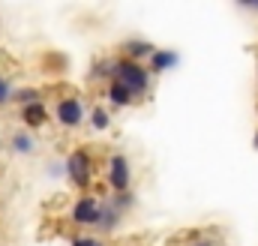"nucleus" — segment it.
Returning a JSON list of instances; mask_svg holds the SVG:
<instances>
[{"mask_svg":"<svg viewBox=\"0 0 258 246\" xmlns=\"http://www.w3.org/2000/svg\"><path fill=\"white\" fill-rule=\"evenodd\" d=\"M12 102H15L18 108H24V105H33V102H45V93H42L39 87H15Z\"/></svg>","mask_w":258,"mask_h":246,"instance_id":"obj_14","label":"nucleus"},{"mask_svg":"<svg viewBox=\"0 0 258 246\" xmlns=\"http://www.w3.org/2000/svg\"><path fill=\"white\" fill-rule=\"evenodd\" d=\"M192 246H213V240H195Z\"/></svg>","mask_w":258,"mask_h":246,"instance_id":"obj_18","label":"nucleus"},{"mask_svg":"<svg viewBox=\"0 0 258 246\" xmlns=\"http://www.w3.org/2000/svg\"><path fill=\"white\" fill-rule=\"evenodd\" d=\"M9 150L18 153V156H30V153H36V138H33V132H27V129H15V132L9 135Z\"/></svg>","mask_w":258,"mask_h":246,"instance_id":"obj_10","label":"nucleus"},{"mask_svg":"<svg viewBox=\"0 0 258 246\" xmlns=\"http://www.w3.org/2000/svg\"><path fill=\"white\" fill-rule=\"evenodd\" d=\"M87 123H90L93 132H108L111 129V111L105 105H93L90 114H87Z\"/></svg>","mask_w":258,"mask_h":246,"instance_id":"obj_13","label":"nucleus"},{"mask_svg":"<svg viewBox=\"0 0 258 246\" xmlns=\"http://www.w3.org/2000/svg\"><path fill=\"white\" fill-rule=\"evenodd\" d=\"M153 51H156V45L150 42V39H141V36H135V39H126L123 45H120V57H126V60H135V63H147L153 57Z\"/></svg>","mask_w":258,"mask_h":246,"instance_id":"obj_7","label":"nucleus"},{"mask_svg":"<svg viewBox=\"0 0 258 246\" xmlns=\"http://www.w3.org/2000/svg\"><path fill=\"white\" fill-rule=\"evenodd\" d=\"M0 147H3V141H0Z\"/></svg>","mask_w":258,"mask_h":246,"instance_id":"obj_20","label":"nucleus"},{"mask_svg":"<svg viewBox=\"0 0 258 246\" xmlns=\"http://www.w3.org/2000/svg\"><path fill=\"white\" fill-rule=\"evenodd\" d=\"M120 222H123V213H120L108 198H102V216H99V225H96L99 237H102V234H114V231L120 228Z\"/></svg>","mask_w":258,"mask_h":246,"instance_id":"obj_9","label":"nucleus"},{"mask_svg":"<svg viewBox=\"0 0 258 246\" xmlns=\"http://www.w3.org/2000/svg\"><path fill=\"white\" fill-rule=\"evenodd\" d=\"M177 63H180V54L174 48H156L153 57L147 60V69H150V75H162V72H171Z\"/></svg>","mask_w":258,"mask_h":246,"instance_id":"obj_8","label":"nucleus"},{"mask_svg":"<svg viewBox=\"0 0 258 246\" xmlns=\"http://www.w3.org/2000/svg\"><path fill=\"white\" fill-rule=\"evenodd\" d=\"M105 102H108L111 108H117V111H120V108H129V105L135 102V96L129 93L123 84H117V81H108V84H105Z\"/></svg>","mask_w":258,"mask_h":246,"instance_id":"obj_11","label":"nucleus"},{"mask_svg":"<svg viewBox=\"0 0 258 246\" xmlns=\"http://www.w3.org/2000/svg\"><path fill=\"white\" fill-rule=\"evenodd\" d=\"M69 246H108V243L99 234H72L69 237Z\"/></svg>","mask_w":258,"mask_h":246,"instance_id":"obj_16","label":"nucleus"},{"mask_svg":"<svg viewBox=\"0 0 258 246\" xmlns=\"http://www.w3.org/2000/svg\"><path fill=\"white\" fill-rule=\"evenodd\" d=\"M63 168H66V183L72 189H78L81 195L93 186L96 180V156L87 150V147H75L69 150L63 159Z\"/></svg>","mask_w":258,"mask_h":246,"instance_id":"obj_1","label":"nucleus"},{"mask_svg":"<svg viewBox=\"0 0 258 246\" xmlns=\"http://www.w3.org/2000/svg\"><path fill=\"white\" fill-rule=\"evenodd\" d=\"M12 96H15L12 81H9L6 75H0V108H3V105H9V102H12Z\"/></svg>","mask_w":258,"mask_h":246,"instance_id":"obj_17","label":"nucleus"},{"mask_svg":"<svg viewBox=\"0 0 258 246\" xmlns=\"http://www.w3.org/2000/svg\"><path fill=\"white\" fill-rule=\"evenodd\" d=\"M87 78H90L93 84H96V81H111V78H114V57H99V60H93Z\"/></svg>","mask_w":258,"mask_h":246,"instance_id":"obj_12","label":"nucleus"},{"mask_svg":"<svg viewBox=\"0 0 258 246\" xmlns=\"http://www.w3.org/2000/svg\"><path fill=\"white\" fill-rule=\"evenodd\" d=\"M255 147H258V135H255Z\"/></svg>","mask_w":258,"mask_h":246,"instance_id":"obj_19","label":"nucleus"},{"mask_svg":"<svg viewBox=\"0 0 258 246\" xmlns=\"http://www.w3.org/2000/svg\"><path fill=\"white\" fill-rule=\"evenodd\" d=\"M18 120H21V126H24L27 132H36V129H45V126H48L51 111H48L45 102H33V105L18 108Z\"/></svg>","mask_w":258,"mask_h":246,"instance_id":"obj_6","label":"nucleus"},{"mask_svg":"<svg viewBox=\"0 0 258 246\" xmlns=\"http://www.w3.org/2000/svg\"><path fill=\"white\" fill-rule=\"evenodd\" d=\"M105 183L114 192H129L132 189V162L126 153H111L105 162Z\"/></svg>","mask_w":258,"mask_h":246,"instance_id":"obj_5","label":"nucleus"},{"mask_svg":"<svg viewBox=\"0 0 258 246\" xmlns=\"http://www.w3.org/2000/svg\"><path fill=\"white\" fill-rule=\"evenodd\" d=\"M87 105H84V99L81 96H72V93H66L60 96L57 102H54V108H51V117L54 123L60 126V129H81L84 123H87Z\"/></svg>","mask_w":258,"mask_h":246,"instance_id":"obj_3","label":"nucleus"},{"mask_svg":"<svg viewBox=\"0 0 258 246\" xmlns=\"http://www.w3.org/2000/svg\"><path fill=\"white\" fill-rule=\"evenodd\" d=\"M111 81L123 84L135 99H141V96L150 90L153 75H150L147 63H135V60H126V57H114V78H111Z\"/></svg>","mask_w":258,"mask_h":246,"instance_id":"obj_2","label":"nucleus"},{"mask_svg":"<svg viewBox=\"0 0 258 246\" xmlns=\"http://www.w3.org/2000/svg\"><path fill=\"white\" fill-rule=\"evenodd\" d=\"M108 201H111V204L126 216L129 210L135 207V192H132V189H129V192H114V195H108Z\"/></svg>","mask_w":258,"mask_h":246,"instance_id":"obj_15","label":"nucleus"},{"mask_svg":"<svg viewBox=\"0 0 258 246\" xmlns=\"http://www.w3.org/2000/svg\"><path fill=\"white\" fill-rule=\"evenodd\" d=\"M99 216H102V198L96 192H84L72 201L69 207V222L75 228H96L99 225Z\"/></svg>","mask_w":258,"mask_h":246,"instance_id":"obj_4","label":"nucleus"}]
</instances>
